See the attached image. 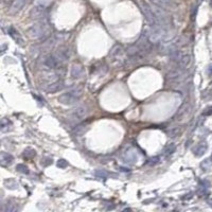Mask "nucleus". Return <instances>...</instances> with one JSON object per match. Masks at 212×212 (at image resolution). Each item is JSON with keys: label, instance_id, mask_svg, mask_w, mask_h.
<instances>
[{"label": "nucleus", "instance_id": "nucleus-28", "mask_svg": "<svg viewBox=\"0 0 212 212\" xmlns=\"http://www.w3.org/2000/svg\"><path fill=\"white\" fill-rule=\"evenodd\" d=\"M208 73H209L210 75H212V64L208 67Z\"/></svg>", "mask_w": 212, "mask_h": 212}, {"label": "nucleus", "instance_id": "nucleus-5", "mask_svg": "<svg viewBox=\"0 0 212 212\" xmlns=\"http://www.w3.org/2000/svg\"><path fill=\"white\" fill-rule=\"evenodd\" d=\"M109 59H112V63L121 66L125 63V53L122 48V46L116 45L112 47V49L109 52Z\"/></svg>", "mask_w": 212, "mask_h": 212}, {"label": "nucleus", "instance_id": "nucleus-6", "mask_svg": "<svg viewBox=\"0 0 212 212\" xmlns=\"http://www.w3.org/2000/svg\"><path fill=\"white\" fill-rule=\"evenodd\" d=\"M64 81L63 79H59V80H55L52 81V82H48V83H44L41 85V88L48 93H55L57 91L62 90L64 88Z\"/></svg>", "mask_w": 212, "mask_h": 212}, {"label": "nucleus", "instance_id": "nucleus-15", "mask_svg": "<svg viewBox=\"0 0 212 212\" xmlns=\"http://www.w3.org/2000/svg\"><path fill=\"white\" fill-rule=\"evenodd\" d=\"M83 73H84V69L79 64H74L71 68V77L73 79H79L83 75Z\"/></svg>", "mask_w": 212, "mask_h": 212}, {"label": "nucleus", "instance_id": "nucleus-29", "mask_svg": "<svg viewBox=\"0 0 212 212\" xmlns=\"http://www.w3.org/2000/svg\"><path fill=\"white\" fill-rule=\"evenodd\" d=\"M208 203H209V205H210V206L212 207V199H208Z\"/></svg>", "mask_w": 212, "mask_h": 212}, {"label": "nucleus", "instance_id": "nucleus-19", "mask_svg": "<svg viewBox=\"0 0 212 212\" xmlns=\"http://www.w3.org/2000/svg\"><path fill=\"white\" fill-rule=\"evenodd\" d=\"M16 170L18 172L22 173V174H29V168L27 167L26 165H22V163H19V165H16Z\"/></svg>", "mask_w": 212, "mask_h": 212}, {"label": "nucleus", "instance_id": "nucleus-26", "mask_svg": "<svg viewBox=\"0 0 212 212\" xmlns=\"http://www.w3.org/2000/svg\"><path fill=\"white\" fill-rule=\"evenodd\" d=\"M203 115H204V116H210V115H212V106L207 107L206 109H205V112H203Z\"/></svg>", "mask_w": 212, "mask_h": 212}, {"label": "nucleus", "instance_id": "nucleus-1", "mask_svg": "<svg viewBox=\"0 0 212 212\" xmlns=\"http://www.w3.org/2000/svg\"><path fill=\"white\" fill-rule=\"evenodd\" d=\"M30 37L34 38V40H40V38H47L51 33V27H50L49 22L47 19L40 20L38 22L34 24L31 26L28 30Z\"/></svg>", "mask_w": 212, "mask_h": 212}, {"label": "nucleus", "instance_id": "nucleus-12", "mask_svg": "<svg viewBox=\"0 0 212 212\" xmlns=\"http://www.w3.org/2000/svg\"><path fill=\"white\" fill-rule=\"evenodd\" d=\"M18 210H19V207H18L17 203L12 199H8L3 204V207H2V211L3 212H17Z\"/></svg>", "mask_w": 212, "mask_h": 212}, {"label": "nucleus", "instance_id": "nucleus-10", "mask_svg": "<svg viewBox=\"0 0 212 212\" xmlns=\"http://www.w3.org/2000/svg\"><path fill=\"white\" fill-rule=\"evenodd\" d=\"M30 1H31V0H14L10 6V12L12 14L19 13L25 6H28V3H29Z\"/></svg>", "mask_w": 212, "mask_h": 212}, {"label": "nucleus", "instance_id": "nucleus-21", "mask_svg": "<svg viewBox=\"0 0 212 212\" xmlns=\"http://www.w3.org/2000/svg\"><path fill=\"white\" fill-rule=\"evenodd\" d=\"M212 165V161L211 159H206V160H204V162H202V165H200V167H202V169L204 170H208L209 168H210Z\"/></svg>", "mask_w": 212, "mask_h": 212}, {"label": "nucleus", "instance_id": "nucleus-23", "mask_svg": "<svg viewBox=\"0 0 212 212\" xmlns=\"http://www.w3.org/2000/svg\"><path fill=\"white\" fill-rule=\"evenodd\" d=\"M24 156H25L26 158H31V157H33V156H35V151H34V150H31V149H27L26 151H25Z\"/></svg>", "mask_w": 212, "mask_h": 212}, {"label": "nucleus", "instance_id": "nucleus-25", "mask_svg": "<svg viewBox=\"0 0 212 212\" xmlns=\"http://www.w3.org/2000/svg\"><path fill=\"white\" fill-rule=\"evenodd\" d=\"M85 131H86V128H84V126H77V128L74 130V134L77 136H79V135H82Z\"/></svg>", "mask_w": 212, "mask_h": 212}, {"label": "nucleus", "instance_id": "nucleus-3", "mask_svg": "<svg viewBox=\"0 0 212 212\" xmlns=\"http://www.w3.org/2000/svg\"><path fill=\"white\" fill-rule=\"evenodd\" d=\"M89 114V109L87 105H81L72 109L67 116V121L71 125H78L83 121Z\"/></svg>", "mask_w": 212, "mask_h": 212}, {"label": "nucleus", "instance_id": "nucleus-2", "mask_svg": "<svg viewBox=\"0 0 212 212\" xmlns=\"http://www.w3.org/2000/svg\"><path fill=\"white\" fill-rule=\"evenodd\" d=\"M83 96V88L81 86H75L62 93L59 97V102L64 105H73L81 100Z\"/></svg>", "mask_w": 212, "mask_h": 212}, {"label": "nucleus", "instance_id": "nucleus-17", "mask_svg": "<svg viewBox=\"0 0 212 212\" xmlns=\"http://www.w3.org/2000/svg\"><path fill=\"white\" fill-rule=\"evenodd\" d=\"M11 126H12V123L9 119H1V125H0V131L1 133H6L11 130Z\"/></svg>", "mask_w": 212, "mask_h": 212}, {"label": "nucleus", "instance_id": "nucleus-30", "mask_svg": "<svg viewBox=\"0 0 212 212\" xmlns=\"http://www.w3.org/2000/svg\"><path fill=\"white\" fill-rule=\"evenodd\" d=\"M210 159H211V161H212V155H211V157H210Z\"/></svg>", "mask_w": 212, "mask_h": 212}, {"label": "nucleus", "instance_id": "nucleus-18", "mask_svg": "<svg viewBox=\"0 0 212 212\" xmlns=\"http://www.w3.org/2000/svg\"><path fill=\"white\" fill-rule=\"evenodd\" d=\"M4 185L8 189H11V190H15V189L18 188V183L14 179H9V180L4 181Z\"/></svg>", "mask_w": 212, "mask_h": 212}, {"label": "nucleus", "instance_id": "nucleus-11", "mask_svg": "<svg viewBox=\"0 0 212 212\" xmlns=\"http://www.w3.org/2000/svg\"><path fill=\"white\" fill-rule=\"evenodd\" d=\"M139 159L138 153L134 147H130L125 153L123 154V160L128 163H135Z\"/></svg>", "mask_w": 212, "mask_h": 212}, {"label": "nucleus", "instance_id": "nucleus-9", "mask_svg": "<svg viewBox=\"0 0 212 212\" xmlns=\"http://www.w3.org/2000/svg\"><path fill=\"white\" fill-rule=\"evenodd\" d=\"M186 74L185 71L183 70V68H177L175 70L171 71V72L168 74V80L172 81V82H181L184 79H185Z\"/></svg>", "mask_w": 212, "mask_h": 212}, {"label": "nucleus", "instance_id": "nucleus-16", "mask_svg": "<svg viewBox=\"0 0 212 212\" xmlns=\"http://www.w3.org/2000/svg\"><path fill=\"white\" fill-rule=\"evenodd\" d=\"M8 33H9V35H10L14 40L17 41V43L20 44V45H22V41H24V40H22L21 36L19 35L18 31H16V30H15V28L10 27V28L8 29Z\"/></svg>", "mask_w": 212, "mask_h": 212}, {"label": "nucleus", "instance_id": "nucleus-32", "mask_svg": "<svg viewBox=\"0 0 212 212\" xmlns=\"http://www.w3.org/2000/svg\"><path fill=\"white\" fill-rule=\"evenodd\" d=\"M211 6H212V1H211Z\"/></svg>", "mask_w": 212, "mask_h": 212}, {"label": "nucleus", "instance_id": "nucleus-14", "mask_svg": "<svg viewBox=\"0 0 212 212\" xmlns=\"http://www.w3.org/2000/svg\"><path fill=\"white\" fill-rule=\"evenodd\" d=\"M207 150H208V144H207V142L204 141V142H200L199 144H197V146L195 147L193 152H194V155L196 157H202L207 152Z\"/></svg>", "mask_w": 212, "mask_h": 212}, {"label": "nucleus", "instance_id": "nucleus-8", "mask_svg": "<svg viewBox=\"0 0 212 212\" xmlns=\"http://www.w3.org/2000/svg\"><path fill=\"white\" fill-rule=\"evenodd\" d=\"M54 53L62 64L68 61V59L70 57V49L67 46H59Z\"/></svg>", "mask_w": 212, "mask_h": 212}, {"label": "nucleus", "instance_id": "nucleus-7", "mask_svg": "<svg viewBox=\"0 0 212 212\" xmlns=\"http://www.w3.org/2000/svg\"><path fill=\"white\" fill-rule=\"evenodd\" d=\"M30 16H31L33 19L36 20H44L47 19L48 16V10L45 6H41V4H38V6H34L33 9L30 12Z\"/></svg>", "mask_w": 212, "mask_h": 212}, {"label": "nucleus", "instance_id": "nucleus-20", "mask_svg": "<svg viewBox=\"0 0 212 212\" xmlns=\"http://www.w3.org/2000/svg\"><path fill=\"white\" fill-rule=\"evenodd\" d=\"M94 175H96L97 177H99V178H106V177L108 176V173L104 171V170H97V171L94 172Z\"/></svg>", "mask_w": 212, "mask_h": 212}, {"label": "nucleus", "instance_id": "nucleus-13", "mask_svg": "<svg viewBox=\"0 0 212 212\" xmlns=\"http://www.w3.org/2000/svg\"><path fill=\"white\" fill-rule=\"evenodd\" d=\"M14 158L10 153H6V152H2L1 155H0V163H1L2 167H10L13 163Z\"/></svg>", "mask_w": 212, "mask_h": 212}, {"label": "nucleus", "instance_id": "nucleus-22", "mask_svg": "<svg viewBox=\"0 0 212 212\" xmlns=\"http://www.w3.org/2000/svg\"><path fill=\"white\" fill-rule=\"evenodd\" d=\"M174 151H175V146L173 143H171L165 149V155H171V154L174 153Z\"/></svg>", "mask_w": 212, "mask_h": 212}, {"label": "nucleus", "instance_id": "nucleus-31", "mask_svg": "<svg viewBox=\"0 0 212 212\" xmlns=\"http://www.w3.org/2000/svg\"><path fill=\"white\" fill-rule=\"evenodd\" d=\"M211 89H212V83H211Z\"/></svg>", "mask_w": 212, "mask_h": 212}, {"label": "nucleus", "instance_id": "nucleus-4", "mask_svg": "<svg viewBox=\"0 0 212 212\" xmlns=\"http://www.w3.org/2000/svg\"><path fill=\"white\" fill-rule=\"evenodd\" d=\"M40 63H41L43 68L48 69V70H55V69H59V67L62 65V63L59 62V59H57L55 53L46 54L45 56L41 59Z\"/></svg>", "mask_w": 212, "mask_h": 212}, {"label": "nucleus", "instance_id": "nucleus-24", "mask_svg": "<svg viewBox=\"0 0 212 212\" xmlns=\"http://www.w3.org/2000/svg\"><path fill=\"white\" fill-rule=\"evenodd\" d=\"M57 167L62 168V169H65L66 167H68V162H67L65 159H59V160L57 161Z\"/></svg>", "mask_w": 212, "mask_h": 212}, {"label": "nucleus", "instance_id": "nucleus-27", "mask_svg": "<svg viewBox=\"0 0 212 212\" xmlns=\"http://www.w3.org/2000/svg\"><path fill=\"white\" fill-rule=\"evenodd\" d=\"M159 162V157H155V158H152L151 160L149 161V165H155L156 163Z\"/></svg>", "mask_w": 212, "mask_h": 212}]
</instances>
